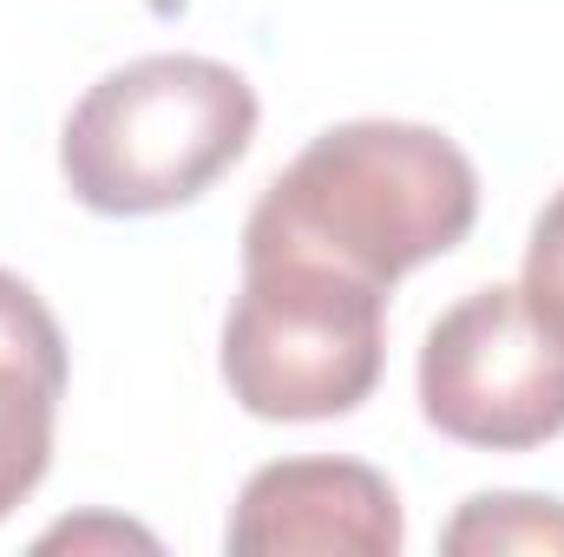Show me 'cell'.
I'll list each match as a JSON object with an SVG mask.
<instances>
[{
  "instance_id": "1",
  "label": "cell",
  "mask_w": 564,
  "mask_h": 557,
  "mask_svg": "<svg viewBox=\"0 0 564 557\" xmlns=\"http://www.w3.org/2000/svg\"><path fill=\"white\" fill-rule=\"evenodd\" d=\"M479 217V171L433 125L355 119L308 144L243 223V263L315 256L381 288L459 250Z\"/></svg>"
},
{
  "instance_id": "2",
  "label": "cell",
  "mask_w": 564,
  "mask_h": 557,
  "mask_svg": "<svg viewBox=\"0 0 564 557\" xmlns=\"http://www.w3.org/2000/svg\"><path fill=\"white\" fill-rule=\"evenodd\" d=\"M257 139V92L204 53H151L106 73L66 119L59 171L99 217H158L204 197Z\"/></svg>"
},
{
  "instance_id": "3",
  "label": "cell",
  "mask_w": 564,
  "mask_h": 557,
  "mask_svg": "<svg viewBox=\"0 0 564 557\" xmlns=\"http://www.w3.org/2000/svg\"><path fill=\"white\" fill-rule=\"evenodd\" d=\"M388 288L315 256L243 263V295L224 321L230 401L257 419H335L381 387Z\"/></svg>"
},
{
  "instance_id": "4",
  "label": "cell",
  "mask_w": 564,
  "mask_h": 557,
  "mask_svg": "<svg viewBox=\"0 0 564 557\" xmlns=\"http://www.w3.org/2000/svg\"><path fill=\"white\" fill-rule=\"evenodd\" d=\"M421 414L486 452H532L564 433V341L539 321L525 288H473L421 348Z\"/></svg>"
},
{
  "instance_id": "5",
  "label": "cell",
  "mask_w": 564,
  "mask_h": 557,
  "mask_svg": "<svg viewBox=\"0 0 564 557\" xmlns=\"http://www.w3.org/2000/svg\"><path fill=\"white\" fill-rule=\"evenodd\" d=\"M401 538H408L401 499L361 459H276V466L250 472V485L230 512V551L237 557H394Z\"/></svg>"
},
{
  "instance_id": "6",
  "label": "cell",
  "mask_w": 564,
  "mask_h": 557,
  "mask_svg": "<svg viewBox=\"0 0 564 557\" xmlns=\"http://www.w3.org/2000/svg\"><path fill=\"white\" fill-rule=\"evenodd\" d=\"M66 401V335L53 308L0 270V518L46 479Z\"/></svg>"
},
{
  "instance_id": "7",
  "label": "cell",
  "mask_w": 564,
  "mask_h": 557,
  "mask_svg": "<svg viewBox=\"0 0 564 557\" xmlns=\"http://www.w3.org/2000/svg\"><path fill=\"white\" fill-rule=\"evenodd\" d=\"M453 557H506V551H564V505L539 492H479L440 532Z\"/></svg>"
},
{
  "instance_id": "8",
  "label": "cell",
  "mask_w": 564,
  "mask_h": 557,
  "mask_svg": "<svg viewBox=\"0 0 564 557\" xmlns=\"http://www.w3.org/2000/svg\"><path fill=\"white\" fill-rule=\"evenodd\" d=\"M525 302L539 308V321L564 341V190L539 210L532 243H525Z\"/></svg>"
}]
</instances>
